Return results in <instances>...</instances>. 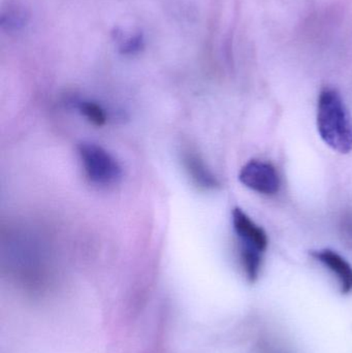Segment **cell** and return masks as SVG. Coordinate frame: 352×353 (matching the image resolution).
Returning <instances> with one entry per match:
<instances>
[{
    "label": "cell",
    "instance_id": "277c9868",
    "mask_svg": "<svg viewBox=\"0 0 352 353\" xmlns=\"http://www.w3.org/2000/svg\"><path fill=\"white\" fill-rule=\"evenodd\" d=\"M233 225L239 239L240 252L264 254L269 244L266 232L260 226L256 225L240 208L233 210Z\"/></svg>",
    "mask_w": 352,
    "mask_h": 353
},
{
    "label": "cell",
    "instance_id": "ba28073f",
    "mask_svg": "<svg viewBox=\"0 0 352 353\" xmlns=\"http://www.w3.org/2000/svg\"><path fill=\"white\" fill-rule=\"evenodd\" d=\"M114 39L119 43V52L122 55H134L142 51L144 48V37L138 32L134 35H125L123 31L116 29L113 32Z\"/></svg>",
    "mask_w": 352,
    "mask_h": 353
},
{
    "label": "cell",
    "instance_id": "6da1fadb",
    "mask_svg": "<svg viewBox=\"0 0 352 353\" xmlns=\"http://www.w3.org/2000/svg\"><path fill=\"white\" fill-rule=\"evenodd\" d=\"M318 130L333 150L347 154L352 151L351 114L338 91L324 88L318 97Z\"/></svg>",
    "mask_w": 352,
    "mask_h": 353
},
{
    "label": "cell",
    "instance_id": "9c48e42d",
    "mask_svg": "<svg viewBox=\"0 0 352 353\" xmlns=\"http://www.w3.org/2000/svg\"><path fill=\"white\" fill-rule=\"evenodd\" d=\"M79 112L95 126H103L107 123V114L99 103L92 101H79Z\"/></svg>",
    "mask_w": 352,
    "mask_h": 353
},
{
    "label": "cell",
    "instance_id": "52a82bcc",
    "mask_svg": "<svg viewBox=\"0 0 352 353\" xmlns=\"http://www.w3.org/2000/svg\"><path fill=\"white\" fill-rule=\"evenodd\" d=\"M29 12L22 3L16 0H8L0 12V25L3 30L17 32L26 26Z\"/></svg>",
    "mask_w": 352,
    "mask_h": 353
},
{
    "label": "cell",
    "instance_id": "30bf717a",
    "mask_svg": "<svg viewBox=\"0 0 352 353\" xmlns=\"http://www.w3.org/2000/svg\"><path fill=\"white\" fill-rule=\"evenodd\" d=\"M343 228H344L346 234L352 238V216H351V217H347L346 219L344 220Z\"/></svg>",
    "mask_w": 352,
    "mask_h": 353
},
{
    "label": "cell",
    "instance_id": "5b68a950",
    "mask_svg": "<svg viewBox=\"0 0 352 353\" xmlns=\"http://www.w3.org/2000/svg\"><path fill=\"white\" fill-rule=\"evenodd\" d=\"M311 255L336 276L342 294H351L352 292V267L344 257L331 249L312 251Z\"/></svg>",
    "mask_w": 352,
    "mask_h": 353
},
{
    "label": "cell",
    "instance_id": "8992f818",
    "mask_svg": "<svg viewBox=\"0 0 352 353\" xmlns=\"http://www.w3.org/2000/svg\"><path fill=\"white\" fill-rule=\"evenodd\" d=\"M183 163L188 175L200 188L209 190L219 187L216 176L213 175L212 172L205 165L200 155L192 151H186L183 153Z\"/></svg>",
    "mask_w": 352,
    "mask_h": 353
},
{
    "label": "cell",
    "instance_id": "3957f363",
    "mask_svg": "<svg viewBox=\"0 0 352 353\" xmlns=\"http://www.w3.org/2000/svg\"><path fill=\"white\" fill-rule=\"evenodd\" d=\"M239 180L242 184L260 194L274 195L280 190L278 172L274 165L266 161L253 159L246 163L240 172Z\"/></svg>",
    "mask_w": 352,
    "mask_h": 353
},
{
    "label": "cell",
    "instance_id": "7a4b0ae2",
    "mask_svg": "<svg viewBox=\"0 0 352 353\" xmlns=\"http://www.w3.org/2000/svg\"><path fill=\"white\" fill-rule=\"evenodd\" d=\"M78 153L85 175L93 184L110 186L121 178L119 163L103 147L92 143H82L79 145Z\"/></svg>",
    "mask_w": 352,
    "mask_h": 353
}]
</instances>
